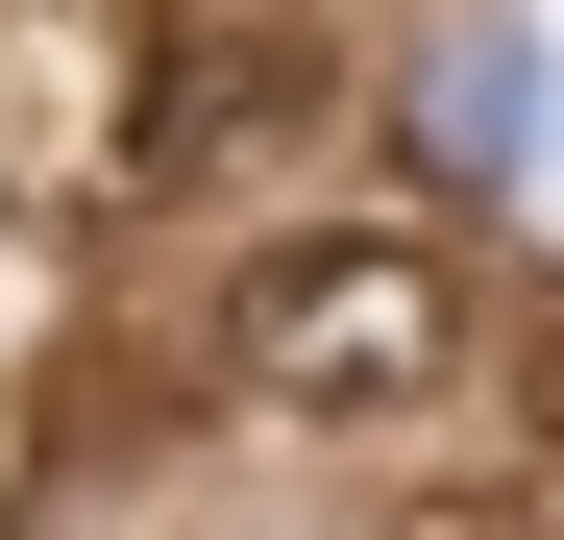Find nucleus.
<instances>
[{
	"label": "nucleus",
	"mask_w": 564,
	"mask_h": 540,
	"mask_svg": "<svg viewBox=\"0 0 564 540\" xmlns=\"http://www.w3.org/2000/svg\"><path fill=\"white\" fill-rule=\"evenodd\" d=\"M442 369H466V270L417 222H295L221 295V393L295 442H393V418H442Z\"/></svg>",
	"instance_id": "f257e3e1"
},
{
	"label": "nucleus",
	"mask_w": 564,
	"mask_h": 540,
	"mask_svg": "<svg viewBox=\"0 0 564 540\" xmlns=\"http://www.w3.org/2000/svg\"><path fill=\"white\" fill-rule=\"evenodd\" d=\"M319 99H344V50L270 0V25H197L172 50V99H148V172L172 197H221V172H270V148H319Z\"/></svg>",
	"instance_id": "f03ea898"
},
{
	"label": "nucleus",
	"mask_w": 564,
	"mask_h": 540,
	"mask_svg": "<svg viewBox=\"0 0 564 540\" xmlns=\"http://www.w3.org/2000/svg\"><path fill=\"white\" fill-rule=\"evenodd\" d=\"M417 99L466 123V172H516V148H540V50H516V25H466V50L417 74Z\"/></svg>",
	"instance_id": "7ed1b4c3"
}]
</instances>
